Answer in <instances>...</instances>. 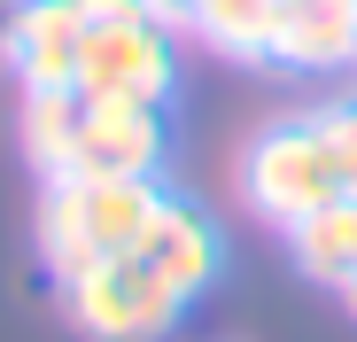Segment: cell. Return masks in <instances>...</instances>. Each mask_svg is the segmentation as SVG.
I'll return each mask as SVG.
<instances>
[{
  "label": "cell",
  "instance_id": "obj_1",
  "mask_svg": "<svg viewBox=\"0 0 357 342\" xmlns=\"http://www.w3.org/2000/svg\"><path fill=\"white\" fill-rule=\"evenodd\" d=\"M342 195L349 187H342V171H334V156H326L311 117H280V125H264L241 148V202H249V218L272 225V234L303 225L311 210H326Z\"/></svg>",
  "mask_w": 357,
  "mask_h": 342
},
{
  "label": "cell",
  "instance_id": "obj_2",
  "mask_svg": "<svg viewBox=\"0 0 357 342\" xmlns=\"http://www.w3.org/2000/svg\"><path fill=\"white\" fill-rule=\"evenodd\" d=\"M63 311H70L78 334H93V342H155V334L178 327L187 304H178L132 249H109V257H93L86 272L63 280Z\"/></svg>",
  "mask_w": 357,
  "mask_h": 342
},
{
  "label": "cell",
  "instance_id": "obj_3",
  "mask_svg": "<svg viewBox=\"0 0 357 342\" xmlns=\"http://www.w3.org/2000/svg\"><path fill=\"white\" fill-rule=\"evenodd\" d=\"M86 101H171V31L155 16H116L86 31L78 54Z\"/></svg>",
  "mask_w": 357,
  "mask_h": 342
},
{
  "label": "cell",
  "instance_id": "obj_4",
  "mask_svg": "<svg viewBox=\"0 0 357 342\" xmlns=\"http://www.w3.org/2000/svg\"><path fill=\"white\" fill-rule=\"evenodd\" d=\"M86 31L93 24H86L78 0H8V8H0V63L24 78V94L78 86Z\"/></svg>",
  "mask_w": 357,
  "mask_h": 342
},
{
  "label": "cell",
  "instance_id": "obj_5",
  "mask_svg": "<svg viewBox=\"0 0 357 342\" xmlns=\"http://www.w3.org/2000/svg\"><path fill=\"white\" fill-rule=\"evenodd\" d=\"M163 171V101H86L78 179H155Z\"/></svg>",
  "mask_w": 357,
  "mask_h": 342
},
{
  "label": "cell",
  "instance_id": "obj_6",
  "mask_svg": "<svg viewBox=\"0 0 357 342\" xmlns=\"http://www.w3.org/2000/svg\"><path fill=\"white\" fill-rule=\"evenodd\" d=\"M132 257L163 280L178 304H195L210 280H218V265H225V241H218V225H210L195 202L163 195V202H155V218H148V234L132 241Z\"/></svg>",
  "mask_w": 357,
  "mask_h": 342
},
{
  "label": "cell",
  "instance_id": "obj_7",
  "mask_svg": "<svg viewBox=\"0 0 357 342\" xmlns=\"http://www.w3.org/2000/svg\"><path fill=\"white\" fill-rule=\"evenodd\" d=\"M272 63H287V70H349L357 63V0H287Z\"/></svg>",
  "mask_w": 357,
  "mask_h": 342
},
{
  "label": "cell",
  "instance_id": "obj_8",
  "mask_svg": "<svg viewBox=\"0 0 357 342\" xmlns=\"http://www.w3.org/2000/svg\"><path fill=\"white\" fill-rule=\"evenodd\" d=\"M78 125H86V94L78 86H47V94H24V156L39 179H70L78 171Z\"/></svg>",
  "mask_w": 357,
  "mask_h": 342
},
{
  "label": "cell",
  "instance_id": "obj_9",
  "mask_svg": "<svg viewBox=\"0 0 357 342\" xmlns=\"http://www.w3.org/2000/svg\"><path fill=\"white\" fill-rule=\"evenodd\" d=\"M280 241H287V257H295V272H303V280H319V288H342V280L357 272V195L311 210L303 225H287Z\"/></svg>",
  "mask_w": 357,
  "mask_h": 342
},
{
  "label": "cell",
  "instance_id": "obj_10",
  "mask_svg": "<svg viewBox=\"0 0 357 342\" xmlns=\"http://www.w3.org/2000/svg\"><path fill=\"white\" fill-rule=\"evenodd\" d=\"M39 257H47V280L63 288L70 272H86L93 257H109L86 225V195L78 179H39Z\"/></svg>",
  "mask_w": 357,
  "mask_h": 342
},
{
  "label": "cell",
  "instance_id": "obj_11",
  "mask_svg": "<svg viewBox=\"0 0 357 342\" xmlns=\"http://www.w3.org/2000/svg\"><path fill=\"white\" fill-rule=\"evenodd\" d=\"M287 0H195V39L218 54H241V63H272Z\"/></svg>",
  "mask_w": 357,
  "mask_h": 342
},
{
  "label": "cell",
  "instance_id": "obj_12",
  "mask_svg": "<svg viewBox=\"0 0 357 342\" xmlns=\"http://www.w3.org/2000/svg\"><path fill=\"white\" fill-rule=\"evenodd\" d=\"M70 179H78V171H70ZM78 195H86L93 241H101V249H132V241L148 234L155 202H163V179H78Z\"/></svg>",
  "mask_w": 357,
  "mask_h": 342
},
{
  "label": "cell",
  "instance_id": "obj_13",
  "mask_svg": "<svg viewBox=\"0 0 357 342\" xmlns=\"http://www.w3.org/2000/svg\"><path fill=\"white\" fill-rule=\"evenodd\" d=\"M311 125H319V140H326V156H334V171H342V187L357 195V94L311 109Z\"/></svg>",
  "mask_w": 357,
  "mask_h": 342
},
{
  "label": "cell",
  "instance_id": "obj_14",
  "mask_svg": "<svg viewBox=\"0 0 357 342\" xmlns=\"http://www.w3.org/2000/svg\"><path fill=\"white\" fill-rule=\"evenodd\" d=\"M148 16L163 31H195V0H148Z\"/></svg>",
  "mask_w": 357,
  "mask_h": 342
},
{
  "label": "cell",
  "instance_id": "obj_15",
  "mask_svg": "<svg viewBox=\"0 0 357 342\" xmlns=\"http://www.w3.org/2000/svg\"><path fill=\"white\" fill-rule=\"evenodd\" d=\"M334 296H342V311H349V319H357V272H349V280H342V288H334Z\"/></svg>",
  "mask_w": 357,
  "mask_h": 342
}]
</instances>
